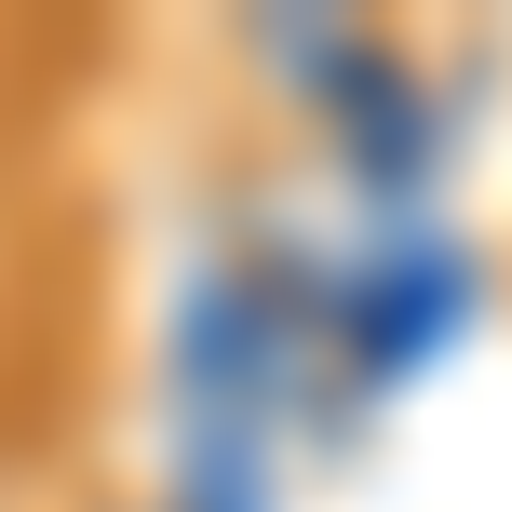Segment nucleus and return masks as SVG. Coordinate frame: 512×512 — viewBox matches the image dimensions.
Wrapping results in <instances>:
<instances>
[{"label": "nucleus", "instance_id": "1", "mask_svg": "<svg viewBox=\"0 0 512 512\" xmlns=\"http://www.w3.org/2000/svg\"><path fill=\"white\" fill-rule=\"evenodd\" d=\"M68 512H135V499H108V486H95V499H68Z\"/></svg>", "mask_w": 512, "mask_h": 512}]
</instances>
